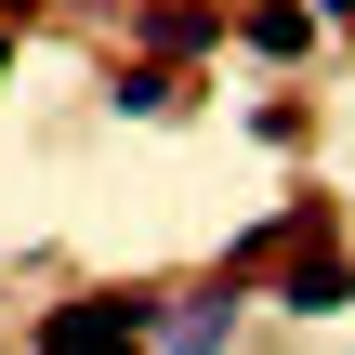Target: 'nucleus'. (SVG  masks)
I'll use <instances>...</instances> for the list:
<instances>
[{
  "label": "nucleus",
  "mask_w": 355,
  "mask_h": 355,
  "mask_svg": "<svg viewBox=\"0 0 355 355\" xmlns=\"http://www.w3.org/2000/svg\"><path fill=\"white\" fill-rule=\"evenodd\" d=\"M145 329H158V303L92 290V303H53V316H40V355H145Z\"/></svg>",
  "instance_id": "f257e3e1"
},
{
  "label": "nucleus",
  "mask_w": 355,
  "mask_h": 355,
  "mask_svg": "<svg viewBox=\"0 0 355 355\" xmlns=\"http://www.w3.org/2000/svg\"><path fill=\"white\" fill-rule=\"evenodd\" d=\"M316 224H329V198H290V211H277V224H250V237H237V250H224V290H237V277H277V263H290V250H316Z\"/></svg>",
  "instance_id": "f03ea898"
},
{
  "label": "nucleus",
  "mask_w": 355,
  "mask_h": 355,
  "mask_svg": "<svg viewBox=\"0 0 355 355\" xmlns=\"http://www.w3.org/2000/svg\"><path fill=\"white\" fill-rule=\"evenodd\" d=\"M277 303H290V316H343V303H355V263L329 250V237L290 250V263H277Z\"/></svg>",
  "instance_id": "7ed1b4c3"
},
{
  "label": "nucleus",
  "mask_w": 355,
  "mask_h": 355,
  "mask_svg": "<svg viewBox=\"0 0 355 355\" xmlns=\"http://www.w3.org/2000/svg\"><path fill=\"white\" fill-rule=\"evenodd\" d=\"M224 329H237V290H198V303H158V329H145V343H171V355H224Z\"/></svg>",
  "instance_id": "20e7f679"
},
{
  "label": "nucleus",
  "mask_w": 355,
  "mask_h": 355,
  "mask_svg": "<svg viewBox=\"0 0 355 355\" xmlns=\"http://www.w3.org/2000/svg\"><path fill=\"white\" fill-rule=\"evenodd\" d=\"M105 105H119V119H171V105H184V79H171V66H119V79H105Z\"/></svg>",
  "instance_id": "39448f33"
},
{
  "label": "nucleus",
  "mask_w": 355,
  "mask_h": 355,
  "mask_svg": "<svg viewBox=\"0 0 355 355\" xmlns=\"http://www.w3.org/2000/svg\"><path fill=\"white\" fill-rule=\"evenodd\" d=\"M145 40H158V53H198V40H224V13H198V0H145Z\"/></svg>",
  "instance_id": "423d86ee"
},
{
  "label": "nucleus",
  "mask_w": 355,
  "mask_h": 355,
  "mask_svg": "<svg viewBox=\"0 0 355 355\" xmlns=\"http://www.w3.org/2000/svg\"><path fill=\"white\" fill-rule=\"evenodd\" d=\"M237 26H250V53H303V40H316V13H303V0H250Z\"/></svg>",
  "instance_id": "0eeeda50"
},
{
  "label": "nucleus",
  "mask_w": 355,
  "mask_h": 355,
  "mask_svg": "<svg viewBox=\"0 0 355 355\" xmlns=\"http://www.w3.org/2000/svg\"><path fill=\"white\" fill-rule=\"evenodd\" d=\"M303 13H329V26H355V0H303Z\"/></svg>",
  "instance_id": "6e6552de"
},
{
  "label": "nucleus",
  "mask_w": 355,
  "mask_h": 355,
  "mask_svg": "<svg viewBox=\"0 0 355 355\" xmlns=\"http://www.w3.org/2000/svg\"><path fill=\"white\" fill-rule=\"evenodd\" d=\"M0 79H13V26H0Z\"/></svg>",
  "instance_id": "1a4fd4ad"
}]
</instances>
